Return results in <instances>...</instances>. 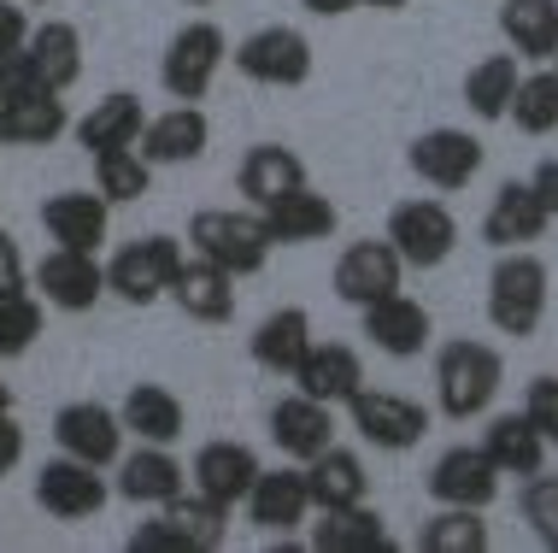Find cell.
<instances>
[{"mask_svg":"<svg viewBox=\"0 0 558 553\" xmlns=\"http://www.w3.org/2000/svg\"><path fill=\"white\" fill-rule=\"evenodd\" d=\"M547 301H553V272L547 260L530 248H506L488 272V324L500 336H518L530 341L547 318Z\"/></svg>","mask_w":558,"mask_h":553,"instance_id":"1","label":"cell"},{"mask_svg":"<svg viewBox=\"0 0 558 553\" xmlns=\"http://www.w3.org/2000/svg\"><path fill=\"white\" fill-rule=\"evenodd\" d=\"M500 383H506V360L488 341H447L435 353V407L452 424H471V418L488 412Z\"/></svg>","mask_w":558,"mask_h":553,"instance_id":"2","label":"cell"},{"mask_svg":"<svg viewBox=\"0 0 558 553\" xmlns=\"http://www.w3.org/2000/svg\"><path fill=\"white\" fill-rule=\"evenodd\" d=\"M230 536V506L183 489L177 501L154 506V518H142V530H130V553H218Z\"/></svg>","mask_w":558,"mask_h":553,"instance_id":"3","label":"cell"},{"mask_svg":"<svg viewBox=\"0 0 558 553\" xmlns=\"http://www.w3.org/2000/svg\"><path fill=\"white\" fill-rule=\"evenodd\" d=\"M189 248L201 253V260H213L218 272H230V277H259L277 242H270L259 206H253V213H235V206H201V213L189 218Z\"/></svg>","mask_w":558,"mask_h":553,"instance_id":"4","label":"cell"},{"mask_svg":"<svg viewBox=\"0 0 558 553\" xmlns=\"http://www.w3.org/2000/svg\"><path fill=\"white\" fill-rule=\"evenodd\" d=\"M223 59H230V36H223V24L189 19L171 41H165V59H159L165 95L183 100V107L206 100V95H213V83H218V71H223Z\"/></svg>","mask_w":558,"mask_h":553,"instance_id":"5","label":"cell"},{"mask_svg":"<svg viewBox=\"0 0 558 553\" xmlns=\"http://www.w3.org/2000/svg\"><path fill=\"white\" fill-rule=\"evenodd\" d=\"M183 242L177 236H135L107 260V294H118L124 306H154L171 294L177 272H183Z\"/></svg>","mask_w":558,"mask_h":553,"instance_id":"6","label":"cell"},{"mask_svg":"<svg viewBox=\"0 0 558 553\" xmlns=\"http://www.w3.org/2000/svg\"><path fill=\"white\" fill-rule=\"evenodd\" d=\"M347 424L359 430V442L376 447V454H405L429 436V407L412 395H395V388H359L347 400Z\"/></svg>","mask_w":558,"mask_h":553,"instance_id":"7","label":"cell"},{"mask_svg":"<svg viewBox=\"0 0 558 553\" xmlns=\"http://www.w3.org/2000/svg\"><path fill=\"white\" fill-rule=\"evenodd\" d=\"M383 236L395 242V253L405 260V272H435V265H447L452 248H459V218H452L447 201L417 194V201H400L395 213H388Z\"/></svg>","mask_w":558,"mask_h":553,"instance_id":"8","label":"cell"},{"mask_svg":"<svg viewBox=\"0 0 558 553\" xmlns=\"http://www.w3.org/2000/svg\"><path fill=\"white\" fill-rule=\"evenodd\" d=\"M235 71L259 88H300L312 77V41L294 24H265L235 41Z\"/></svg>","mask_w":558,"mask_h":553,"instance_id":"9","label":"cell"},{"mask_svg":"<svg viewBox=\"0 0 558 553\" xmlns=\"http://www.w3.org/2000/svg\"><path fill=\"white\" fill-rule=\"evenodd\" d=\"M329 289L341 294L347 306H376V301H388L395 289H405V260L395 253V242H376V236H365V242H347L341 248V260H336V272H329Z\"/></svg>","mask_w":558,"mask_h":553,"instance_id":"10","label":"cell"},{"mask_svg":"<svg viewBox=\"0 0 558 553\" xmlns=\"http://www.w3.org/2000/svg\"><path fill=\"white\" fill-rule=\"evenodd\" d=\"M107 501H112V489H107V477H100V466H88V459L59 454V459H48V466L36 471V506L48 518H59V525L100 518Z\"/></svg>","mask_w":558,"mask_h":553,"instance_id":"11","label":"cell"},{"mask_svg":"<svg viewBox=\"0 0 558 553\" xmlns=\"http://www.w3.org/2000/svg\"><path fill=\"white\" fill-rule=\"evenodd\" d=\"M247 525L265 530V536H294L306 530L312 518V489H306V466H259V477H253L247 489Z\"/></svg>","mask_w":558,"mask_h":553,"instance_id":"12","label":"cell"},{"mask_svg":"<svg viewBox=\"0 0 558 553\" xmlns=\"http://www.w3.org/2000/svg\"><path fill=\"white\" fill-rule=\"evenodd\" d=\"M29 282H36V294L53 312H95L107 301V265H100V253L53 248V253H41V265L29 272Z\"/></svg>","mask_w":558,"mask_h":553,"instance_id":"13","label":"cell"},{"mask_svg":"<svg viewBox=\"0 0 558 553\" xmlns=\"http://www.w3.org/2000/svg\"><path fill=\"white\" fill-rule=\"evenodd\" d=\"M405 166L424 177L429 189L452 194V189H471V183H476V171L488 166V147H482L471 130L441 124V130H424V136L405 147Z\"/></svg>","mask_w":558,"mask_h":553,"instance_id":"14","label":"cell"},{"mask_svg":"<svg viewBox=\"0 0 558 553\" xmlns=\"http://www.w3.org/2000/svg\"><path fill=\"white\" fill-rule=\"evenodd\" d=\"M53 442H59V454L88 459V466L107 471L124 454V418L112 407H100V400H65L53 412Z\"/></svg>","mask_w":558,"mask_h":553,"instance_id":"15","label":"cell"},{"mask_svg":"<svg viewBox=\"0 0 558 553\" xmlns=\"http://www.w3.org/2000/svg\"><path fill=\"white\" fill-rule=\"evenodd\" d=\"M500 489H506V477L494 471V459L482 454V442H459V447H447L441 459L429 466V501L435 506H482L488 513L494 501H500Z\"/></svg>","mask_w":558,"mask_h":553,"instance_id":"16","label":"cell"},{"mask_svg":"<svg viewBox=\"0 0 558 553\" xmlns=\"http://www.w3.org/2000/svg\"><path fill=\"white\" fill-rule=\"evenodd\" d=\"M41 230L53 236V248H77V253H100L112 230V201L100 189H59L41 201Z\"/></svg>","mask_w":558,"mask_h":553,"instance_id":"17","label":"cell"},{"mask_svg":"<svg viewBox=\"0 0 558 553\" xmlns=\"http://www.w3.org/2000/svg\"><path fill=\"white\" fill-rule=\"evenodd\" d=\"M189 489V466L159 442H142L135 454H118V483L112 495H124L130 506H165Z\"/></svg>","mask_w":558,"mask_h":553,"instance_id":"18","label":"cell"},{"mask_svg":"<svg viewBox=\"0 0 558 553\" xmlns=\"http://www.w3.org/2000/svg\"><path fill=\"white\" fill-rule=\"evenodd\" d=\"M435 336V318L424 301H412L405 289H395L388 301L365 306V341L376 353H388V360H417V353L429 348Z\"/></svg>","mask_w":558,"mask_h":553,"instance_id":"19","label":"cell"},{"mask_svg":"<svg viewBox=\"0 0 558 553\" xmlns=\"http://www.w3.org/2000/svg\"><path fill=\"white\" fill-rule=\"evenodd\" d=\"M547 206H541V194L530 189V177H511V183L494 189V201H488V213H482V242H488L494 253H506V248H530L547 236Z\"/></svg>","mask_w":558,"mask_h":553,"instance_id":"20","label":"cell"},{"mask_svg":"<svg viewBox=\"0 0 558 553\" xmlns=\"http://www.w3.org/2000/svg\"><path fill=\"white\" fill-rule=\"evenodd\" d=\"M259 218H265V230H270V242L277 248H306V242H324V236H336V201L329 194H318L312 183H300L289 194H277V201H265L259 206Z\"/></svg>","mask_w":558,"mask_h":553,"instance_id":"21","label":"cell"},{"mask_svg":"<svg viewBox=\"0 0 558 553\" xmlns=\"http://www.w3.org/2000/svg\"><path fill=\"white\" fill-rule=\"evenodd\" d=\"M253 477H259V454H253L247 442H206L189 466V489L235 513V506L247 501Z\"/></svg>","mask_w":558,"mask_h":553,"instance_id":"22","label":"cell"},{"mask_svg":"<svg viewBox=\"0 0 558 553\" xmlns=\"http://www.w3.org/2000/svg\"><path fill=\"white\" fill-rule=\"evenodd\" d=\"M142 159L147 166H194V159H206V147H213V118L201 107H183L177 100L171 112H154L142 130Z\"/></svg>","mask_w":558,"mask_h":553,"instance_id":"23","label":"cell"},{"mask_svg":"<svg viewBox=\"0 0 558 553\" xmlns=\"http://www.w3.org/2000/svg\"><path fill=\"white\" fill-rule=\"evenodd\" d=\"M270 442L282 447V459H294V466H306V459H318L329 442H336V407H324V400L312 395H282L277 407H270Z\"/></svg>","mask_w":558,"mask_h":553,"instance_id":"24","label":"cell"},{"mask_svg":"<svg viewBox=\"0 0 558 553\" xmlns=\"http://www.w3.org/2000/svg\"><path fill=\"white\" fill-rule=\"evenodd\" d=\"M71 130L65 95L53 88H19L12 100H0V147H53Z\"/></svg>","mask_w":558,"mask_h":553,"instance_id":"25","label":"cell"},{"mask_svg":"<svg viewBox=\"0 0 558 553\" xmlns=\"http://www.w3.org/2000/svg\"><path fill=\"white\" fill-rule=\"evenodd\" d=\"M300 395L324 400V407H347V400L365 388V360H359V348H347V341H312V353L300 360V371L289 377Z\"/></svg>","mask_w":558,"mask_h":553,"instance_id":"26","label":"cell"},{"mask_svg":"<svg viewBox=\"0 0 558 553\" xmlns=\"http://www.w3.org/2000/svg\"><path fill=\"white\" fill-rule=\"evenodd\" d=\"M142 130H147V107H142V95H130V88H112V95H100L83 118H71V136H77V147L88 159L112 154V147H135Z\"/></svg>","mask_w":558,"mask_h":553,"instance_id":"27","label":"cell"},{"mask_svg":"<svg viewBox=\"0 0 558 553\" xmlns=\"http://www.w3.org/2000/svg\"><path fill=\"white\" fill-rule=\"evenodd\" d=\"M24 59H29V77H36V88H53V95H65V88L83 77V29L65 24V19L29 24Z\"/></svg>","mask_w":558,"mask_h":553,"instance_id":"28","label":"cell"},{"mask_svg":"<svg viewBox=\"0 0 558 553\" xmlns=\"http://www.w3.org/2000/svg\"><path fill=\"white\" fill-rule=\"evenodd\" d=\"M306 489H312V513H341V506L371 501V471L353 447L329 442L318 459H306Z\"/></svg>","mask_w":558,"mask_h":553,"instance_id":"29","label":"cell"},{"mask_svg":"<svg viewBox=\"0 0 558 553\" xmlns=\"http://www.w3.org/2000/svg\"><path fill=\"white\" fill-rule=\"evenodd\" d=\"M312 341H318L312 336V312L306 306H277L259 330L247 336V353L259 371H270V377H294L300 360L312 353Z\"/></svg>","mask_w":558,"mask_h":553,"instance_id":"30","label":"cell"},{"mask_svg":"<svg viewBox=\"0 0 558 553\" xmlns=\"http://www.w3.org/2000/svg\"><path fill=\"white\" fill-rule=\"evenodd\" d=\"M118 418H124V436H135V442L177 447L189 436V412H183V400H177L165 383H135L124 395V407H118Z\"/></svg>","mask_w":558,"mask_h":553,"instance_id":"31","label":"cell"},{"mask_svg":"<svg viewBox=\"0 0 558 553\" xmlns=\"http://www.w3.org/2000/svg\"><path fill=\"white\" fill-rule=\"evenodd\" d=\"M171 301L183 306V318H194V324H230L235 318V277L194 253V260H183V272L171 282Z\"/></svg>","mask_w":558,"mask_h":553,"instance_id":"32","label":"cell"},{"mask_svg":"<svg viewBox=\"0 0 558 553\" xmlns=\"http://www.w3.org/2000/svg\"><path fill=\"white\" fill-rule=\"evenodd\" d=\"M300 183H312L306 159H300L294 147H282V142H253L247 154H241V166H235V189L247 194L253 206L277 201V194H289Z\"/></svg>","mask_w":558,"mask_h":553,"instance_id":"33","label":"cell"},{"mask_svg":"<svg viewBox=\"0 0 558 553\" xmlns=\"http://www.w3.org/2000/svg\"><path fill=\"white\" fill-rule=\"evenodd\" d=\"M500 36L523 65H553V53H558V0H500Z\"/></svg>","mask_w":558,"mask_h":553,"instance_id":"34","label":"cell"},{"mask_svg":"<svg viewBox=\"0 0 558 553\" xmlns=\"http://www.w3.org/2000/svg\"><path fill=\"white\" fill-rule=\"evenodd\" d=\"M482 454L494 459V471H500V477H535V471H547V436H541L523 412L488 418V430H482Z\"/></svg>","mask_w":558,"mask_h":553,"instance_id":"35","label":"cell"},{"mask_svg":"<svg viewBox=\"0 0 558 553\" xmlns=\"http://www.w3.org/2000/svg\"><path fill=\"white\" fill-rule=\"evenodd\" d=\"M312 548L318 553H388V525L383 513H371L365 506H341V513H318V525H312Z\"/></svg>","mask_w":558,"mask_h":553,"instance_id":"36","label":"cell"},{"mask_svg":"<svg viewBox=\"0 0 558 553\" xmlns=\"http://www.w3.org/2000/svg\"><path fill=\"white\" fill-rule=\"evenodd\" d=\"M518 77H523V59L511 48L476 59V65L464 71V107H471L482 124H500L506 107H511V95H518Z\"/></svg>","mask_w":558,"mask_h":553,"instance_id":"37","label":"cell"},{"mask_svg":"<svg viewBox=\"0 0 558 553\" xmlns=\"http://www.w3.org/2000/svg\"><path fill=\"white\" fill-rule=\"evenodd\" d=\"M506 118L523 130V136H553V130H558V71H553V65L523 71Z\"/></svg>","mask_w":558,"mask_h":553,"instance_id":"38","label":"cell"},{"mask_svg":"<svg viewBox=\"0 0 558 553\" xmlns=\"http://www.w3.org/2000/svg\"><path fill=\"white\" fill-rule=\"evenodd\" d=\"M424 553H488V518L482 506H441L424 530H417Z\"/></svg>","mask_w":558,"mask_h":553,"instance_id":"39","label":"cell"},{"mask_svg":"<svg viewBox=\"0 0 558 553\" xmlns=\"http://www.w3.org/2000/svg\"><path fill=\"white\" fill-rule=\"evenodd\" d=\"M95 189L107 194L112 206L142 201L154 189V166L142 159V147H112V154H95Z\"/></svg>","mask_w":558,"mask_h":553,"instance_id":"40","label":"cell"},{"mask_svg":"<svg viewBox=\"0 0 558 553\" xmlns=\"http://www.w3.org/2000/svg\"><path fill=\"white\" fill-rule=\"evenodd\" d=\"M518 506H523V525L535 530V542L558 553V477H547V471L523 477Z\"/></svg>","mask_w":558,"mask_h":553,"instance_id":"41","label":"cell"},{"mask_svg":"<svg viewBox=\"0 0 558 553\" xmlns=\"http://www.w3.org/2000/svg\"><path fill=\"white\" fill-rule=\"evenodd\" d=\"M523 418L547 436V447H558V377H530V388H523Z\"/></svg>","mask_w":558,"mask_h":553,"instance_id":"42","label":"cell"},{"mask_svg":"<svg viewBox=\"0 0 558 553\" xmlns=\"http://www.w3.org/2000/svg\"><path fill=\"white\" fill-rule=\"evenodd\" d=\"M24 466V424L12 418V407H0V477H12Z\"/></svg>","mask_w":558,"mask_h":553,"instance_id":"43","label":"cell"},{"mask_svg":"<svg viewBox=\"0 0 558 553\" xmlns=\"http://www.w3.org/2000/svg\"><path fill=\"white\" fill-rule=\"evenodd\" d=\"M12 289H29V265H24V248L0 230V294H12Z\"/></svg>","mask_w":558,"mask_h":553,"instance_id":"44","label":"cell"},{"mask_svg":"<svg viewBox=\"0 0 558 553\" xmlns=\"http://www.w3.org/2000/svg\"><path fill=\"white\" fill-rule=\"evenodd\" d=\"M29 36V19H24V0H0V53L24 48Z\"/></svg>","mask_w":558,"mask_h":553,"instance_id":"45","label":"cell"},{"mask_svg":"<svg viewBox=\"0 0 558 553\" xmlns=\"http://www.w3.org/2000/svg\"><path fill=\"white\" fill-rule=\"evenodd\" d=\"M36 77H29V59L24 48H12V53H0V100H12L19 88H29Z\"/></svg>","mask_w":558,"mask_h":553,"instance_id":"46","label":"cell"},{"mask_svg":"<svg viewBox=\"0 0 558 553\" xmlns=\"http://www.w3.org/2000/svg\"><path fill=\"white\" fill-rule=\"evenodd\" d=\"M530 189L541 194V206H547V218H558V159H541L535 177H530Z\"/></svg>","mask_w":558,"mask_h":553,"instance_id":"47","label":"cell"},{"mask_svg":"<svg viewBox=\"0 0 558 553\" xmlns=\"http://www.w3.org/2000/svg\"><path fill=\"white\" fill-rule=\"evenodd\" d=\"M300 7H306L312 19H347V12H359V0H300Z\"/></svg>","mask_w":558,"mask_h":553,"instance_id":"48","label":"cell"},{"mask_svg":"<svg viewBox=\"0 0 558 553\" xmlns=\"http://www.w3.org/2000/svg\"><path fill=\"white\" fill-rule=\"evenodd\" d=\"M359 7H376V12H405L412 0H359Z\"/></svg>","mask_w":558,"mask_h":553,"instance_id":"49","label":"cell"},{"mask_svg":"<svg viewBox=\"0 0 558 553\" xmlns=\"http://www.w3.org/2000/svg\"><path fill=\"white\" fill-rule=\"evenodd\" d=\"M0 407H12V388L7 383H0Z\"/></svg>","mask_w":558,"mask_h":553,"instance_id":"50","label":"cell"},{"mask_svg":"<svg viewBox=\"0 0 558 553\" xmlns=\"http://www.w3.org/2000/svg\"><path fill=\"white\" fill-rule=\"evenodd\" d=\"M183 7H213V0H183Z\"/></svg>","mask_w":558,"mask_h":553,"instance_id":"51","label":"cell"},{"mask_svg":"<svg viewBox=\"0 0 558 553\" xmlns=\"http://www.w3.org/2000/svg\"><path fill=\"white\" fill-rule=\"evenodd\" d=\"M24 7H48V0H24Z\"/></svg>","mask_w":558,"mask_h":553,"instance_id":"52","label":"cell"},{"mask_svg":"<svg viewBox=\"0 0 558 553\" xmlns=\"http://www.w3.org/2000/svg\"><path fill=\"white\" fill-rule=\"evenodd\" d=\"M553 71H558V53H553Z\"/></svg>","mask_w":558,"mask_h":553,"instance_id":"53","label":"cell"}]
</instances>
